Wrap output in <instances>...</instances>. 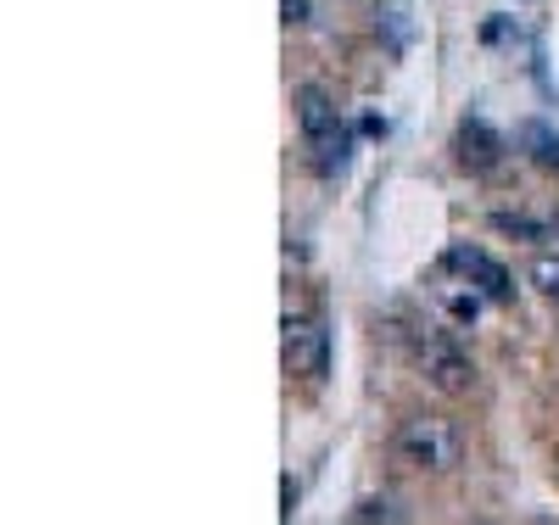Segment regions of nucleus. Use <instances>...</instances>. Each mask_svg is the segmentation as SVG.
<instances>
[{
  "label": "nucleus",
  "mask_w": 559,
  "mask_h": 525,
  "mask_svg": "<svg viewBox=\"0 0 559 525\" xmlns=\"http://www.w3.org/2000/svg\"><path fill=\"white\" fill-rule=\"evenodd\" d=\"M437 302H442L459 324H476V313L487 308V291H476V285L464 279V274H453V269H448V279L437 285Z\"/></svg>",
  "instance_id": "0eeeda50"
},
{
  "label": "nucleus",
  "mask_w": 559,
  "mask_h": 525,
  "mask_svg": "<svg viewBox=\"0 0 559 525\" xmlns=\"http://www.w3.org/2000/svg\"><path fill=\"white\" fill-rule=\"evenodd\" d=\"M526 279L537 285V291H543L548 302H559V258H554V252H543V258H532V269H526Z\"/></svg>",
  "instance_id": "1a4fd4ad"
},
{
  "label": "nucleus",
  "mask_w": 559,
  "mask_h": 525,
  "mask_svg": "<svg viewBox=\"0 0 559 525\" xmlns=\"http://www.w3.org/2000/svg\"><path fill=\"white\" fill-rule=\"evenodd\" d=\"M521 140L532 146V157H537L543 168H559V140H554V129H548V123H526V129H521Z\"/></svg>",
  "instance_id": "6e6552de"
},
{
  "label": "nucleus",
  "mask_w": 559,
  "mask_h": 525,
  "mask_svg": "<svg viewBox=\"0 0 559 525\" xmlns=\"http://www.w3.org/2000/svg\"><path fill=\"white\" fill-rule=\"evenodd\" d=\"M280 358H286V374L319 386L331 374V330H324L319 313H286L280 324Z\"/></svg>",
  "instance_id": "7ed1b4c3"
},
{
  "label": "nucleus",
  "mask_w": 559,
  "mask_h": 525,
  "mask_svg": "<svg viewBox=\"0 0 559 525\" xmlns=\"http://www.w3.org/2000/svg\"><path fill=\"white\" fill-rule=\"evenodd\" d=\"M498 157H503V140H498L481 118H471V123L459 129V163H464V168L487 174V168H498Z\"/></svg>",
  "instance_id": "423d86ee"
},
{
  "label": "nucleus",
  "mask_w": 559,
  "mask_h": 525,
  "mask_svg": "<svg viewBox=\"0 0 559 525\" xmlns=\"http://www.w3.org/2000/svg\"><path fill=\"white\" fill-rule=\"evenodd\" d=\"M419 369H426V380H431L437 392H448V397L471 392V380H476L471 358H464L453 342H442V336H426V342H419Z\"/></svg>",
  "instance_id": "20e7f679"
},
{
  "label": "nucleus",
  "mask_w": 559,
  "mask_h": 525,
  "mask_svg": "<svg viewBox=\"0 0 559 525\" xmlns=\"http://www.w3.org/2000/svg\"><path fill=\"white\" fill-rule=\"evenodd\" d=\"M280 12H286V23H308V0H280Z\"/></svg>",
  "instance_id": "9b49d317"
},
{
  "label": "nucleus",
  "mask_w": 559,
  "mask_h": 525,
  "mask_svg": "<svg viewBox=\"0 0 559 525\" xmlns=\"http://www.w3.org/2000/svg\"><path fill=\"white\" fill-rule=\"evenodd\" d=\"M442 269L464 274V279L476 285V291H487V302H509V274H503V263H498L492 252H481V247H464V241H453V247L442 252Z\"/></svg>",
  "instance_id": "39448f33"
},
{
  "label": "nucleus",
  "mask_w": 559,
  "mask_h": 525,
  "mask_svg": "<svg viewBox=\"0 0 559 525\" xmlns=\"http://www.w3.org/2000/svg\"><path fill=\"white\" fill-rule=\"evenodd\" d=\"M297 123H302V140H308V157L324 179H336L347 168V123L331 102V90H319V84H302L297 90Z\"/></svg>",
  "instance_id": "f03ea898"
},
{
  "label": "nucleus",
  "mask_w": 559,
  "mask_h": 525,
  "mask_svg": "<svg viewBox=\"0 0 559 525\" xmlns=\"http://www.w3.org/2000/svg\"><path fill=\"white\" fill-rule=\"evenodd\" d=\"M353 520H397V509H392L386 498H364V503L353 509Z\"/></svg>",
  "instance_id": "9d476101"
},
{
  "label": "nucleus",
  "mask_w": 559,
  "mask_h": 525,
  "mask_svg": "<svg viewBox=\"0 0 559 525\" xmlns=\"http://www.w3.org/2000/svg\"><path fill=\"white\" fill-rule=\"evenodd\" d=\"M392 458L403 469H431V475H448L459 469L464 458V437H459V425L442 419V414H414L397 425V437H392Z\"/></svg>",
  "instance_id": "f257e3e1"
}]
</instances>
